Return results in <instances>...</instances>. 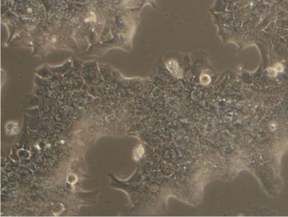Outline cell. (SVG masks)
<instances>
[{"label":"cell","mask_w":288,"mask_h":217,"mask_svg":"<svg viewBox=\"0 0 288 217\" xmlns=\"http://www.w3.org/2000/svg\"><path fill=\"white\" fill-rule=\"evenodd\" d=\"M81 77L86 84L90 85L104 82L96 61H85L81 71Z\"/></svg>","instance_id":"obj_1"},{"label":"cell","mask_w":288,"mask_h":217,"mask_svg":"<svg viewBox=\"0 0 288 217\" xmlns=\"http://www.w3.org/2000/svg\"><path fill=\"white\" fill-rule=\"evenodd\" d=\"M31 37L32 38L33 51L31 56H37L42 58L45 57L51 50L53 46L51 43L40 34L32 35Z\"/></svg>","instance_id":"obj_2"},{"label":"cell","mask_w":288,"mask_h":217,"mask_svg":"<svg viewBox=\"0 0 288 217\" xmlns=\"http://www.w3.org/2000/svg\"><path fill=\"white\" fill-rule=\"evenodd\" d=\"M164 65L166 68L170 73L177 79L183 76V63L182 58L175 55L166 56L164 59Z\"/></svg>","instance_id":"obj_3"},{"label":"cell","mask_w":288,"mask_h":217,"mask_svg":"<svg viewBox=\"0 0 288 217\" xmlns=\"http://www.w3.org/2000/svg\"><path fill=\"white\" fill-rule=\"evenodd\" d=\"M191 64L197 71H204L210 68L209 57L207 53L202 51H195L190 56Z\"/></svg>","instance_id":"obj_4"},{"label":"cell","mask_w":288,"mask_h":217,"mask_svg":"<svg viewBox=\"0 0 288 217\" xmlns=\"http://www.w3.org/2000/svg\"><path fill=\"white\" fill-rule=\"evenodd\" d=\"M116 47V46L111 44L105 42H99L90 45L88 49L85 52V55L87 56L102 57L109 50Z\"/></svg>","instance_id":"obj_5"},{"label":"cell","mask_w":288,"mask_h":217,"mask_svg":"<svg viewBox=\"0 0 288 217\" xmlns=\"http://www.w3.org/2000/svg\"><path fill=\"white\" fill-rule=\"evenodd\" d=\"M99 190L92 191H78L75 194V198L86 204H95L97 201V196L99 194Z\"/></svg>","instance_id":"obj_6"},{"label":"cell","mask_w":288,"mask_h":217,"mask_svg":"<svg viewBox=\"0 0 288 217\" xmlns=\"http://www.w3.org/2000/svg\"><path fill=\"white\" fill-rule=\"evenodd\" d=\"M212 16L214 20V23L219 28L223 26L224 25H227L232 27V14L230 11L219 12V13H211Z\"/></svg>","instance_id":"obj_7"},{"label":"cell","mask_w":288,"mask_h":217,"mask_svg":"<svg viewBox=\"0 0 288 217\" xmlns=\"http://www.w3.org/2000/svg\"><path fill=\"white\" fill-rule=\"evenodd\" d=\"M74 38L81 51L85 53L90 46V43L84 31L81 28H78L74 33Z\"/></svg>","instance_id":"obj_8"},{"label":"cell","mask_w":288,"mask_h":217,"mask_svg":"<svg viewBox=\"0 0 288 217\" xmlns=\"http://www.w3.org/2000/svg\"><path fill=\"white\" fill-rule=\"evenodd\" d=\"M49 67L54 75L58 76H64L66 73L72 69V58H69L61 65H49Z\"/></svg>","instance_id":"obj_9"},{"label":"cell","mask_w":288,"mask_h":217,"mask_svg":"<svg viewBox=\"0 0 288 217\" xmlns=\"http://www.w3.org/2000/svg\"><path fill=\"white\" fill-rule=\"evenodd\" d=\"M41 103V98L33 93L27 94L24 96L20 102L23 109H29L37 107Z\"/></svg>","instance_id":"obj_10"},{"label":"cell","mask_w":288,"mask_h":217,"mask_svg":"<svg viewBox=\"0 0 288 217\" xmlns=\"http://www.w3.org/2000/svg\"><path fill=\"white\" fill-rule=\"evenodd\" d=\"M12 47H31L32 48V38L30 36L15 37L9 44Z\"/></svg>","instance_id":"obj_11"},{"label":"cell","mask_w":288,"mask_h":217,"mask_svg":"<svg viewBox=\"0 0 288 217\" xmlns=\"http://www.w3.org/2000/svg\"><path fill=\"white\" fill-rule=\"evenodd\" d=\"M101 76L105 82L111 83L113 81V68L110 65L98 63Z\"/></svg>","instance_id":"obj_12"},{"label":"cell","mask_w":288,"mask_h":217,"mask_svg":"<svg viewBox=\"0 0 288 217\" xmlns=\"http://www.w3.org/2000/svg\"><path fill=\"white\" fill-rule=\"evenodd\" d=\"M33 72L39 76L42 77L43 79L50 80L55 76L54 73L51 71L49 67V65L48 64H43L38 68L35 69L33 71Z\"/></svg>","instance_id":"obj_13"},{"label":"cell","mask_w":288,"mask_h":217,"mask_svg":"<svg viewBox=\"0 0 288 217\" xmlns=\"http://www.w3.org/2000/svg\"><path fill=\"white\" fill-rule=\"evenodd\" d=\"M228 0H215L213 5L209 9L211 13H219L226 11Z\"/></svg>","instance_id":"obj_14"},{"label":"cell","mask_w":288,"mask_h":217,"mask_svg":"<svg viewBox=\"0 0 288 217\" xmlns=\"http://www.w3.org/2000/svg\"><path fill=\"white\" fill-rule=\"evenodd\" d=\"M218 34L222 39L223 42H226L228 41V39L231 38L233 34V30L232 29V27L224 25L222 27L219 28Z\"/></svg>","instance_id":"obj_15"},{"label":"cell","mask_w":288,"mask_h":217,"mask_svg":"<svg viewBox=\"0 0 288 217\" xmlns=\"http://www.w3.org/2000/svg\"><path fill=\"white\" fill-rule=\"evenodd\" d=\"M85 61L77 58L72 57V67L73 73L76 76H81V71Z\"/></svg>","instance_id":"obj_16"},{"label":"cell","mask_w":288,"mask_h":217,"mask_svg":"<svg viewBox=\"0 0 288 217\" xmlns=\"http://www.w3.org/2000/svg\"><path fill=\"white\" fill-rule=\"evenodd\" d=\"M66 45L67 47V49L73 51L76 53H78L81 51L79 46H78L77 42L75 38L71 37H68L66 39Z\"/></svg>","instance_id":"obj_17"},{"label":"cell","mask_w":288,"mask_h":217,"mask_svg":"<svg viewBox=\"0 0 288 217\" xmlns=\"http://www.w3.org/2000/svg\"><path fill=\"white\" fill-rule=\"evenodd\" d=\"M141 178H142V174H141V171L140 170V169L138 168H137V170L134 173V174L132 175L130 178L124 181L125 182L128 184H131L132 185H138V184H140V182H141Z\"/></svg>","instance_id":"obj_18"},{"label":"cell","mask_w":288,"mask_h":217,"mask_svg":"<svg viewBox=\"0 0 288 217\" xmlns=\"http://www.w3.org/2000/svg\"><path fill=\"white\" fill-rule=\"evenodd\" d=\"M145 154V149L141 144L137 145L133 151V158L134 161H138L142 158Z\"/></svg>","instance_id":"obj_19"},{"label":"cell","mask_w":288,"mask_h":217,"mask_svg":"<svg viewBox=\"0 0 288 217\" xmlns=\"http://www.w3.org/2000/svg\"><path fill=\"white\" fill-rule=\"evenodd\" d=\"M34 84L35 86L44 89H46L50 85L49 80L43 79L36 75H35L34 77Z\"/></svg>","instance_id":"obj_20"},{"label":"cell","mask_w":288,"mask_h":217,"mask_svg":"<svg viewBox=\"0 0 288 217\" xmlns=\"http://www.w3.org/2000/svg\"><path fill=\"white\" fill-rule=\"evenodd\" d=\"M256 45H257L258 48L259 49V50H261V52L262 55V57H263V59L264 60V61H267V57H268V47H267V46L266 45L265 42L263 41H259V42H258Z\"/></svg>","instance_id":"obj_21"},{"label":"cell","mask_w":288,"mask_h":217,"mask_svg":"<svg viewBox=\"0 0 288 217\" xmlns=\"http://www.w3.org/2000/svg\"><path fill=\"white\" fill-rule=\"evenodd\" d=\"M207 72V69L204 71V72H202L200 75V81L203 85H208L211 82V76L210 75H208Z\"/></svg>","instance_id":"obj_22"},{"label":"cell","mask_w":288,"mask_h":217,"mask_svg":"<svg viewBox=\"0 0 288 217\" xmlns=\"http://www.w3.org/2000/svg\"><path fill=\"white\" fill-rule=\"evenodd\" d=\"M32 93H33V94H35V95L38 96L39 98H40L41 99L44 98L47 94L46 89L39 88V87H38V86H35V88H34Z\"/></svg>","instance_id":"obj_23"},{"label":"cell","mask_w":288,"mask_h":217,"mask_svg":"<svg viewBox=\"0 0 288 217\" xmlns=\"http://www.w3.org/2000/svg\"><path fill=\"white\" fill-rule=\"evenodd\" d=\"M277 31V27L275 22H271L267 26L264 31L267 34H271L275 33Z\"/></svg>","instance_id":"obj_24"},{"label":"cell","mask_w":288,"mask_h":217,"mask_svg":"<svg viewBox=\"0 0 288 217\" xmlns=\"http://www.w3.org/2000/svg\"><path fill=\"white\" fill-rule=\"evenodd\" d=\"M153 83L159 88H163L165 86L164 81L159 76H154L153 77Z\"/></svg>","instance_id":"obj_25"},{"label":"cell","mask_w":288,"mask_h":217,"mask_svg":"<svg viewBox=\"0 0 288 217\" xmlns=\"http://www.w3.org/2000/svg\"><path fill=\"white\" fill-rule=\"evenodd\" d=\"M242 80L246 84H252L253 82V78L248 72L244 73L242 74Z\"/></svg>","instance_id":"obj_26"},{"label":"cell","mask_w":288,"mask_h":217,"mask_svg":"<svg viewBox=\"0 0 288 217\" xmlns=\"http://www.w3.org/2000/svg\"><path fill=\"white\" fill-rule=\"evenodd\" d=\"M39 121L38 120L37 118H36V117H32V119L31 120V121H29V128H31V129L35 130L37 129L38 128H39Z\"/></svg>","instance_id":"obj_27"},{"label":"cell","mask_w":288,"mask_h":217,"mask_svg":"<svg viewBox=\"0 0 288 217\" xmlns=\"http://www.w3.org/2000/svg\"><path fill=\"white\" fill-rule=\"evenodd\" d=\"M145 82H144V87L145 89V90L147 92H150L151 91L153 88H154V85L152 83L151 81L148 80V79H144L143 80Z\"/></svg>","instance_id":"obj_28"},{"label":"cell","mask_w":288,"mask_h":217,"mask_svg":"<svg viewBox=\"0 0 288 217\" xmlns=\"http://www.w3.org/2000/svg\"><path fill=\"white\" fill-rule=\"evenodd\" d=\"M132 86L134 90H136V91H140L143 88L142 82H141L138 80H134V81L132 84Z\"/></svg>","instance_id":"obj_29"},{"label":"cell","mask_w":288,"mask_h":217,"mask_svg":"<svg viewBox=\"0 0 288 217\" xmlns=\"http://www.w3.org/2000/svg\"><path fill=\"white\" fill-rule=\"evenodd\" d=\"M123 76L120 74V73L118 72V71L115 70L113 69V80H115L116 81L118 82H121V81L123 79Z\"/></svg>","instance_id":"obj_30"},{"label":"cell","mask_w":288,"mask_h":217,"mask_svg":"<svg viewBox=\"0 0 288 217\" xmlns=\"http://www.w3.org/2000/svg\"><path fill=\"white\" fill-rule=\"evenodd\" d=\"M134 79H126L123 77L122 80L121 81V83L122 84V86L124 88H128L131 86V85L134 81Z\"/></svg>","instance_id":"obj_31"},{"label":"cell","mask_w":288,"mask_h":217,"mask_svg":"<svg viewBox=\"0 0 288 217\" xmlns=\"http://www.w3.org/2000/svg\"><path fill=\"white\" fill-rule=\"evenodd\" d=\"M243 39H244V41L246 43H248V44L252 43L253 42H254V41H255L254 37L250 33H246L244 36Z\"/></svg>","instance_id":"obj_32"},{"label":"cell","mask_w":288,"mask_h":217,"mask_svg":"<svg viewBox=\"0 0 288 217\" xmlns=\"http://www.w3.org/2000/svg\"><path fill=\"white\" fill-rule=\"evenodd\" d=\"M261 76L260 74L257 73L253 77V84L256 86H258L261 83Z\"/></svg>","instance_id":"obj_33"},{"label":"cell","mask_w":288,"mask_h":217,"mask_svg":"<svg viewBox=\"0 0 288 217\" xmlns=\"http://www.w3.org/2000/svg\"><path fill=\"white\" fill-rule=\"evenodd\" d=\"M242 27H243L245 31H249L251 30L252 29H253L254 27V24L249 22L248 23L242 24Z\"/></svg>","instance_id":"obj_34"},{"label":"cell","mask_w":288,"mask_h":217,"mask_svg":"<svg viewBox=\"0 0 288 217\" xmlns=\"http://www.w3.org/2000/svg\"><path fill=\"white\" fill-rule=\"evenodd\" d=\"M269 22H270V19L268 17L266 18L265 19L262 21V22L261 24V26H260L261 29H264L265 30L267 26L269 24Z\"/></svg>","instance_id":"obj_35"},{"label":"cell","mask_w":288,"mask_h":217,"mask_svg":"<svg viewBox=\"0 0 288 217\" xmlns=\"http://www.w3.org/2000/svg\"><path fill=\"white\" fill-rule=\"evenodd\" d=\"M232 26L234 28L235 27H241L242 26V22L240 19H235L232 22Z\"/></svg>","instance_id":"obj_36"},{"label":"cell","mask_w":288,"mask_h":217,"mask_svg":"<svg viewBox=\"0 0 288 217\" xmlns=\"http://www.w3.org/2000/svg\"><path fill=\"white\" fill-rule=\"evenodd\" d=\"M281 42V39L279 36H275L272 40V44L273 46H277L279 45Z\"/></svg>","instance_id":"obj_37"},{"label":"cell","mask_w":288,"mask_h":217,"mask_svg":"<svg viewBox=\"0 0 288 217\" xmlns=\"http://www.w3.org/2000/svg\"><path fill=\"white\" fill-rule=\"evenodd\" d=\"M149 194L147 192H146L145 191H142V192H141L140 194V196H139V199L140 200H146V199L149 198Z\"/></svg>","instance_id":"obj_38"},{"label":"cell","mask_w":288,"mask_h":217,"mask_svg":"<svg viewBox=\"0 0 288 217\" xmlns=\"http://www.w3.org/2000/svg\"><path fill=\"white\" fill-rule=\"evenodd\" d=\"M159 187L157 186V185H156V184L151 185L149 188V190L153 194L157 193L158 191H159Z\"/></svg>","instance_id":"obj_39"},{"label":"cell","mask_w":288,"mask_h":217,"mask_svg":"<svg viewBox=\"0 0 288 217\" xmlns=\"http://www.w3.org/2000/svg\"><path fill=\"white\" fill-rule=\"evenodd\" d=\"M268 73L271 77L275 76L276 75L277 71L275 68H269L268 70Z\"/></svg>","instance_id":"obj_40"},{"label":"cell","mask_w":288,"mask_h":217,"mask_svg":"<svg viewBox=\"0 0 288 217\" xmlns=\"http://www.w3.org/2000/svg\"><path fill=\"white\" fill-rule=\"evenodd\" d=\"M153 159L155 161V162H160L161 161V157L159 155H158L157 153H154L153 155Z\"/></svg>","instance_id":"obj_41"},{"label":"cell","mask_w":288,"mask_h":217,"mask_svg":"<svg viewBox=\"0 0 288 217\" xmlns=\"http://www.w3.org/2000/svg\"><path fill=\"white\" fill-rule=\"evenodd\" d=\"M149 200H150V201L152 202H157V197L155 194H154L152 193V194H150L149 196Z\"/></svg>","instance_id":"obj_42"},{"label":"cell","mask_w":288,"mask_h":217,"mask_svg":"<svg viewBox=\"0 0 288 217\" xmlns=\"http://www.w3.org/2000/svg\"><path fill=\"white\" fill-rule=\"evenodd\" d=\"M284 21L281 20V19H277L276 21L275 22V23L276 24L277 27H279V28H283V25H284Z\"/></svg>","instance_id":"obj_43"},{"label":"cell","mask_w":288,"mask_h":217,"mask_svg":"<svg viewBox=\"0 0 288 217\" xmlns=\"http://www.w3.org/2000/svg\"><path fill=\"white\" fill-rule=\"evenodd\" d=\"M171 152H169V149H167L165 150L164 152V155H163V157L165 159H169L170 157H171Z\"/></svg>","instance_id":"obj_44"},{"label":"cell","mask_w":288,"mask_h":217,"mask_svg":"<svg viewBox=\"0 0 288 217\" xmlns=\"http://www.w3.org/2000/svg\"><path fill=\"white\" fill-rule=\"evenodd\" d=\"M145 168H146V169H145L146 172L147 171V173H150V172H151V171H152V169H151L152 166H151V165L150 163L146 164V165H145Z\"/></svg>","instance_id":"obj_45"},{"label":"cell","mask_w":288,"mask_h":217,"mask_svg":"<svg viewBox=\"0 0 288 217\" xmlns=\"http://www.w3.org/2000/svg\"><path fill=\"white\" fill-rule=\"evenodd\" d=\"M161 167H162V170L165 174H167L169 173V169L168 166H167L166 165H163Z\"/></svg>","instance_id":"obj_46"},{"label":"cell","mask_w":288,"mask_h":217,"mask_svg":"<svg viewBox=\"0 0 288 217\" xmlns=\"http://www.w3.org/2000/svg\"><path fill=\"white\" fill-rule=\"evenodd\" d=\"M153 167H154V169H155L156 170H158L160 169V168H161V164L159 163V162H156V163L154 164Z\"/></svg>","instance_id":"obj_47"},{"label":"cell","mask_w":288,"mask_h":217,"mask_svg":"<svg viewBox=\"0 0 288 217\" xmlns=\"http://www.w3.org/2000/svg\"><path fill=\"white\" fill-rule=\"evenodd\" d=\"M275 69L276 71H282L283 70V67L282 65H281L280 64H278L276 65V67H275Z\"/></svg>","instance_id":"obj_48"},{"label":"cell","mask_w":288,"mask_h":217,"mask_svg":"<svg viewBox=\"0 0 288 217\" xmlns=\"http://www.w3.org/2000/svg\"><path fill=\"white\" fill-rule=\"evenodd\" d=\"M283 28H284L285 29H288V22H284Z\"/></svg>","instance_id":"obj_49"}]
</instances>
